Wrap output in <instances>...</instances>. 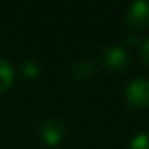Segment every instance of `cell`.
I'll list each match as a JSON object with an SVG mask.
<instances>
[{
    "mask_svg": "<svg viewBox=\"0 0 149 149\" xmlns=\"http://www.w3.org/2000/svg\"><path fill=\"white\" fill-rule=\"evenodd\" d=\"M139 59L149 69V37L139 42Z\"/></svg>",
    "mask_w": 149,
    "mask_h": 149,
    "instance_id": "9",
    "label": "cell"
},
{
    "mask_svg": "<svg viewBox=\"0 0 149 149\" xmlns=\"http://www.w3.org/2000/svg\"><path fill=\"white\" fill-rule=\"evenodd\" d=\"M15 80V69L10 61L0 59V95L5 93Z\"/></svg>",
    "mask_w": 149,
    "mask_h": 149,
    "instance_id": "6",
    "label": "cell"
},
{
    "mask_svg": "<svg viewBox=\"0 0 149 149\" xmlns=\"http://www.w3.org/2000/svg\"><path fill=\"white\" fill-rule=\"evenodd\" d=\"M21 74H23V77L32 80V79H36L40 74V66L36 61H26L21 66Z\"/></svg>",
    "mask_w": 149,
    "mask_h": 149,
    "instance_id": "8",
    "label": "cell"
},
{
    "mask_svg": "<svg viewBox=\"0 0 149 149\" xmlns=\"http://www.w3.org/2000/svg\"><path fill=\"white\" fill-rule=\"evenodd\" d=\"M71 74L77 80H88L95 74V64L91 59H79L72 64Z\"/></svg>",
    "mask_w": 149,
    "mask_h": 149,
    "instance_id": "5",
    "label": "cell"
},
{
    "mask_svg": "<svg viewBox=\"0 0 149 149\" xmlns=\"http://www.w3.org/2000/svg\"><path fill=\"white\" fill-rule=\"evenodd\" d=\"M125 100L132 107L146 109L149 107V79L135 77L125 87Z\"/></svg>",
    "mask_w": 149,
    "mask_h": 149,
    "instance_id": "2",
    "label": "cell"
},
{
    "mask_svg": "<svg viewBox=\"0 0 149 149\" xmlns=\"http://www.w3.org/2000/svg\"><path fill=\"white\" fill-rule=\"evenodd\" d=\"M127 27L132 31H143L149 27V2L146 0H138L133 2L125 11L123 16Z\"/></svg>",
    "mask_w": 149,
    "mask_h": 149,
    "instance_id": "3",
    "label": "cell"
},
{
    "mask_svg": "<svg viewBox=\"0 0 149 149\" xmlns=\"http://www.w3.org/2000/svg\"><path fill=\"white\" fill-rule=\"evenodd\" d=\"M39 138L47 146H56L66 138V123L59 119H47L39 125Z\"/></svg>",
    "mask_w": 149,
    "mask_h": 149,
    "instance_id": "4",
    "label": "cell"
},
{
    "mask_svg": "<svg viewBox=\"0 0 149 149\" xmlns=\"http://www.w3.org/2000/svg\"><path fill=\"white\" fill-rule=\"evenodd\" d=\"M101 64L106 71L109 72H125L127 69L132 64V59H130V55L125 48L119 45H109L101 52Z\"/></svg>",
    "mask_w": 149,
    "mask_h": 149,
    "instance_id": "1",
    "label": "cell"
},
{
    "mask_svg": "<svg viewBox=\"0 0 149 149\" xmlns=\"http://www.w3.org/2000/svg\"><path fill=\"white\" fill-rule=\"evenodd\" d=\"M130 149H149V130L133 136L130 141Z\"/></svg>",
    "mask_w": 149,
    "mask_h": 149,
    "instance_id": "7",
    "label": "cell"
}]
</instances>
